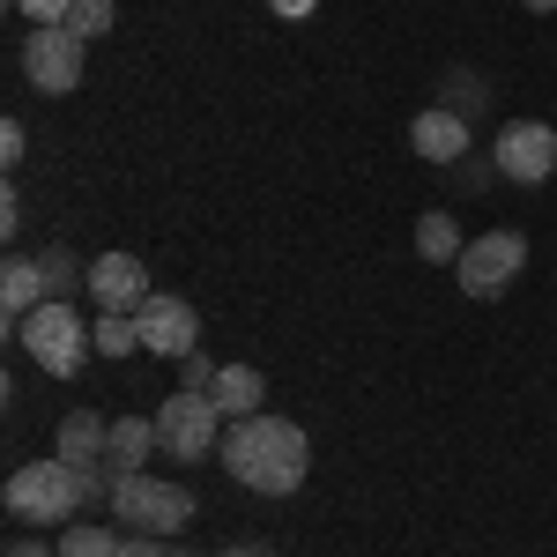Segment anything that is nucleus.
<instances>
[{
    "label": "nucleus",
    "mask_w": 557,
    "mask_h": 557,
    "mask_svg": "<svg viewBox=\"0 0 557 557\" xmlns=\"http://www.w3.org/2000/svg\"><path fill=\"white\" fill-rule=\"evenodd\" d=\"M223 475L246 483V491H260V498H290L305 475H312V438H305L290 417L260 409V417L223 431Z\"/></svg>",
    "instance_id": "1"
},
{
    "label": "nucleus",
    "mask_w": 557,
    "mask_h": 557,
    "mask_svg": "<svg viewBox=\"0 0 557 557\" xmlns=\"http://www.w3.org/2000/svg\"><path fill=\"white\" fill-rule=\"evenodd\" d=\"M15 343H23V357L38 364L45 380H75V372L89 364V349H97V335L83 327V312H75L67 298H45L38 312L15 327Z\"/></svg>",
    "instance_id": "2"
},
{
    "label": "nucleus",
    "mask_w": 557,
    "mask_h": 557,
    "mask_svg": "<svg viewBox=\"0 0 557 557\" xmlns=\"http://www.w3.org/2000/svg\"><path fill=\"white\" fill-rule=\"evenodd\" d=\"M0 506H8L15 528H52V520L83 513V483H75V469H67L60 454H52V461H23V469L8 475Z\"/></svg>",
    "instance_id": "3"
},
{
    "label": "nucleus",
    "mask_w": 557,
    "mask_h": 557,
    "mask_svg": "<svg viewBox=\"0 0 557 557\" xmlns=\"http://www.w3.org/2000/svg\"><path fill=\"white\" fill-rule=\"evenodd\" d=\"M194 513H201V506H194V491H186V483H164V475H112V520H127L134 535H164V543H172V535H186V528H194Z\"/></svg>",
    "instance_id": "4"
},
{
    "label": "nucleus",
    "mask_w": 557,
    "mask_h": 557,
    "mask_svg": "<svg viewBox=\"0 0 557 557\" xmlns=\"http://www.w3.org/2000/svg\"><path fill=\"white\" fill-rule=\"evenodd\" d=\"M149 417H157L164 461H215V454H223V424H231V417L215 409L209 394H186V386H178V394H164Z\"/></svg>",
    "instance_id": "5"
},
{
    "label": "nucleus",
    "mask_w": 557,
    "mask_h": 557,
    "mask_svg": "<svg viewBox=\"0 0 557 557\" xmlns=\"http://www.w3.org/2000/svg\"><path fill=\"white\" fill-rule=\"evenodd\" d=\"M520 268H528V238L520 231H475L469 246H461V260H454V283H461V298L475 305H491V298H506L520 283Z\"/></svg>",
    "instance_id": "6"
},
{
    "label": "nucleus",
    "mask_w": 557,
    "mask_h": 557,
    "mask_svg": "<svg viewBox=\"0 0 557 557\" xmlns=\"http://www.w3.org/2000/svg\"><path fill=\"white\" fill-rule=\"evenodd\" d=\"M23 75H30V89H45V97L83 89V75H89V38H75L67 23L30 30V38H23Z\"/></svg>",
    "instance_id": "7"
},
{
    "label": "nucleus",
    "mask_w": 557,
    "mask_h": 557,
    "mask_svg": "<svg viewBox=\"0 0 557 557\" xmlns=\"http://www.w3.org/2000/svg\"><path fill=\"white\" fill-rule=\"evenodd\" d=\"M104 446H112V424H104L97 409H75V417H60V438H52V454L75 469V483H83V506H112V483H104Z\"/></svg>",
    "instance_id": "8"
},
{
    "label": "nucleus",
    "mask_w": 557,
    "mask_h": 557,
    "mask_svg": "<svg viewBox=\"0 0 557 557\" xmlns=\"http://www.w3.org/2000/svg\"><path fill=\"white\" fill-rule=\"evenodd\" d=\"M491 164H498V178H513V186H543V178L557 172V127H543V120H513V127H498Z\"/></svg>",
    "instance_id": "9"
},
{
    "label": "nucleus",
    "mask_w": 557,
    "mask_h": 557,
    "mask_svg": "<svg viewBox=\"0 0 557 557\" xmlns=\"http://www.w3.org/2000/svg\"><path fill=\"white\" fill-rule=\"evenodd\" d=\"M134 327H141V349L149 357H194L201 349V312L186 298H164V290L134 312Z\"/></svg>",
    "instance_id": "10"
},
{
    "label": "nucleus",
    "mask_w": 557,
    "mask_h": 557,
    "mask_svg": "<svg viewBox=\"0 0 557 557\" xmlns=\"http://www.w3.org/2000/svg\"><path fill=\"white\" fill-rule=\"evenodd\" d=\"M83 290L97 298V312H141V305L157 298V283H149V268L134 253H97L83 275Z\"/></svg>",
    "instance_id": "11"
},
{
    "label": "nucleus",
    "mask_w": 557,
    "mask_h": 557,
    "mask_svg": "<svg viewBox=\"0 0 557 557\" xmlns=\"http://www.w3.org/2000/svg\"><path fill=\"white\" fill-rule=\"evenodd\" d=\"M409 149H417L424 164H469V120H461L454 104H424V112L409 120Z\"/></svg>",
    "instance_id": "12"
},
{
    "label": "nucleus",
    "mask_w": 557,
    "mask_h": 557,
    "mask_svg": "<svg viewBox=\"0 0 557 557\" xmlns=\"http://www.w3.org/2000/svg\"><path fill=\"white\" fill-rule=\"evenodd\" d=\"M209 401L231 417V424H246V417L268 409V372H260V364H223L215 386H209Z\"/></svg>",
    "instance_id": "13"
},
{
    "label": "nucleus",
    "mask_w": 557,
    "mask_h": 557,
    "mask_svg": "<svg viewBox=\"0 0 557 557\" xmlns=\"http://www.w3.org/2000/svg\"><path fill=\"white\" fill-rule=\"evenodd\" d=\"M157 417H112V446H104V469L112 475H141L157 461Z\"/></svg>",
    "instance_id": "14"
},
{
    "label": "nucleus",
    "mask_w": 557,
    "mask_h": 557,
    "mask_svg": "<svg viewBox=\"0 0 557 557\" xmlns=\"http://www.w3.org/2000/svg\"><path fill=\"white\" fill-rule=\"evenodd\" d=\"M45 298H52V290H45V260L8 253V268H0V305H8V327H23Z\"/></svg>",
    "instance_id": "15"
},
{
    "label": "nucleus",
    "mask_w": 557,
    "mask_h": 557,
    "mask_svg": "<svg viewBox=\"0 0 557 557\" xmlns=\"http://www.w3.org/2000/svg\"><path fill=\"white\" fill-rule=\"evenodd\" d=\"M461 246H469V238H461V223H454L446 209L417 215V253H424V260H446V268H454V260H461Z\"/></svg>",
    "instance_id": "16"
},
{
    "label": "nucleus",
    "mask_w": 557,
    "mask_h": 557,
    "mask_svg": "<svg viewBox=\"0 0 557 557\" xmlns=\"http://www.w3.org/2000/svg\"><path fill=\"white\" fill-rule=\"evenodd\" d=\"M60 557H120V535L104 520H67L60 528Z\"/></svg>",
    "instance_id": "17"
},
{
    "label": "nucleus",
    "mask_w": 557,
    "mask_h": 557,
    "mask_svg": "<svg viewBox=\"0 0 557 557\" xmlns=\"http://www.w3.org/2000/svg\"><path fill=\"white\" fill-rule=\"evenodd\" d=\"M97 357H134L141 349V327H134V312H97Z\"/></svg>",
    "instance_id": "18"
},
{
    "label": "nucleus",
    "mask_w": 557,
    "mask_h": 557,
    "mask_svg": "<svg viewBox=\"0 0 557 557\" xmlns=\"http://www.w3.org/2000/svg\"><path fill=\"white\" fill-rule=\"evenodd\" d=\"M112 23H120V0H75V15H67V30H75V38H104V30H112Z\"/></svg>",
    "instance_id": "19"
},
{
    "label": "nucleus",
    "mask_w": 557,
    "mask_h": 557,
    "mask_svg": "<svg viewBox=\"0 0 557 557\" xmlns=\"http://www.w3.org/2000/svg\"><path fill=\"white\" fill-rule=\"evenodd\" d=\"M75 275H89V268H75L67 246H52V253H45V290H52V298H67V290H75Z\"/></svg>",
    "instance_id": "20"
},
{
    "label": "nucleus",
    "mask_w": 557,
    "mask_h": 557,
    "mask_svg": "<svg viewBox=\"0 0 557 557\" xmlns=\"http://www.w3.org/2000/svg\"><path fill=\"white\" fill-rule=\"evenodd\" d=\"M215 372H223V364H209L201 349H194V357H178V386H186V394H209Z\"/></svg>",
    "instance_id": "21"
},
{
    "label": "nucleus",
    "mask_w": 557,
    "mask_h": 557,
    "mask_svg": "<svg viewBox=\"0 0 557 557\" xmlns=\"http://www.w3.org/2000/svg\"><path fill=\"white\" fill-rule=\"evenodd\" d=\"M23 15H30V30H45V23H67L75 15V0H15Z\"/></svg>",
    "instance_id": "22"
},
{
    "label": "nucleus",
    "mask_w": 557,
    "mask_h": 557,
    "mask_svg": "<svg viewBox=\"0 0 557 557\" xmlns=\"http://www.w3.org/2000/svg\"><path fill=\"white\" fill-rule=\"evenodd\" d=\"M23 157H30V134H23V120H8V127H0V164L15 172Z\"/></svg>",
    "instance_id": "23"
},
{
    "label": "nucleus",
    "mask_w": 557,
    "mask_h": 557,
    "mask_svg": "<svg viewBox=\"0 0 557 557\" xmlns=\"http://www.w3.org/2000/svg\"><path fill=\"white\" fill-rule=\"evenodd\" d=\"M120 557H178L164 535H120Z\"/></svg>",
    "instance_id": "24"
},
{
    "label": "nucleus",
    "mask_w": 557,
    "mask_h": 557,
    "mask_svg": "<svg viewBox=\"0 0 557 557\" xmlns=\"http://www.w3.org/2000/svg\"><path fill=\"white\" fill-rule=\"evenodd\" d=\"M8 557H60V543H45L38 528H23V535L8 543Z\"/></svg>",
    "instance_id": "25"
},
{
    "label": "nucleus",
    "mask_w": 557,
    "mask_h": 557,
    "mask_svg": "<svg viewBox=\"0 0 557 557\" xmlns=\"http://www.w3.org/2000/svg\"><path fill=\"white\" fill-rule=\"evenodd\" d=\"M0 231H8V238H15V231H23V194H15V186H8V194H0Z\"/></svg>",
    "instance_id": "26"
},
{
    "label": "nucleus",
    "mask_w": 557,
    "mask_h": 557,
    "mask_svg": "<svg viewBox=\"0 0 557 557\" xmlns=\"http://www.w3.org/2000/svg\"><path fill=\"white\" fill-rule=\"evenodd\" d=\"M268 8H275V15H283V23H298V15H312V8H320V0H268Z\"/></svg>",
    "instance_id": "27"
},
{
    "label": "nucleus",
    "mask_w": 557,
    "mask_h": 557,
    "mask_svg": "<svg viewBox=\"0 0 557 557\" xmlns=\"http://www.w3.org/2000/svg\"><path fill=\"white\" fill-rule=\"evenodd\" d=\"M215 557H275V550H268V543H223Z\"/></svg>",
    "instance_id": "28"
},
{
    "label": "nucleus",
    "mask_w": 557,
    "mask_h": 557,
    "mask_svg": "<svg viewBox=\"0 0 557 557\" xmlns=\"http://www.w3.org/2000/svg\"><path fill=\"white\" fill-rule=\"evenodd\" d=\"M520 8H528V15H557V0H520Z\"/></svg>",
    "instance_id": "29"
}]
</instances>
